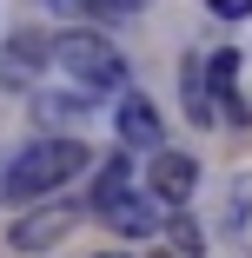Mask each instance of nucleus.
Segmentation results:
<instances>
[{
    "label": "nucleus",
    "mask_w": 252,
    "mask_h": 258,
    "mask_svg": "<svg viewBox=\"0 0 252 258\" xmlns=\"http://www.w3.org/2000/svg\"><path fill=\"white\" fill-rule=\"evenodd\" d=\"M199 185V166L186 159V152H153V166H146V192H153L160 205H186Z\"/></svg>",
    "instance_id": "obj_5"
},
{
    "label": "nucleus",
    "mask_w": 252,
    "mask_h": 258,
    "mask_svg": "<svg viewBox=\"0 0 252 258\" xmlns=\"http://www.w3.org/2000/svg\"><path fill=\"white\" fill-rule=\"evenodd\" d=\"M107 225H113L120 238H153L166 219H160V199H153V192H126V199L107 205Z\"/></svg>",
    "instance_id": "obj_7"
},
{
    "label": "nucleus",
    "mask_w": 252,
    "mask_h": 258,
    "mask_svg": "<svg viewBox=\"0 0 252 258\" xmlns=\"http://www.w3.org/2000/svg\"><path fill=\"white\" fill-rule=\"evenodd\" d=\"M46 60H54V40L33 33V27H20L7 46H0V86H33Z\"/></svg>",
    "instance_id": "obj_3"
},
{
    "label": "nucleus",
    "mask_w": 252,
    "mask_h": 258,
    "mask_svg": "<svg viewBox=\"0 0 252 258\" xmlns=\"http://www.w3.org/2000/svg\"><path fill=\"white\" fill-rule=\"evenodd\" d=\"M166 232H173V245H179L186 258H199V251H206V232H199L186 212H173V219H166Z\"/></svg>",
    "instance_id": "obj_11"
},
{
    "label": "nucleus",
    "mask_w": 252,
    "mask_h": 258,
    "mask_svg": "<svg viewBox=\"0 0 252 258\" xmlns=\"http://www.w3.org/2000/svg\"><path fill=\"white\" fill-rule=\"evenodd\" d=\"M219 20H252V0H206Z\"/></svg>",
    "instance_id": "obj_13"
},
{
    "label": "nucleus",
    "mask_w": 252,
    "mask_h": 258,
    "mask_svg": "<svg viewBox=\"0 0 252 258\" xmlns=\"http://www.w3.org/2000/svg\"><path fill=\"white\" fill-rule=\"evenodd\" d=\"M33 113H40L46 126H80V119L93 113V93H40Z\"/></svg>",
    "instance_id": "obj_9"
},
{
    "label": "nucleus",
    "mask_w": 252,
    "mask_h": 258,
    "mask_svg": "<svg viewBox=\"0 0 252 258\" xmlns=\"http://www.w3.org/2000/svg\"><path fill=\"white\" fill-rule=\"evenodd\" d=\"M126 192H133V159H126V152H113V159L99 166V179H93V205L107 212V205L126 199Z\"/></svg>",
    "instance_id": "obj_10"
},
{
    "label": "nucleus",
    "mask_w": 252,
    "mask_h": 258,
    "mask_svg": "<svg viewBox=\"0 0 252 258\" xmlns=\"http://www.w3.org/2000/svg\"><path fill=\"white\" fill-rule=\"evenodd\" d=\"M86 166H93V152H86L73 133L40 139V146L14 152L7 179H0V199H7V205H33V199H46V192H60V185H67L73 172H86Z\"/></svg>",
    "instance_id": "obj_1"
},
{
    "label": "nucleus",
    "mask_w": 252,
    "mask_h": 258,
    "mask_svg": "<svg viewBox=\"0 0 252 258\" xmlns=\"http://www.w3.org/2000/svg\"><path fill=\"white\" fill-rule=\"evenodd\" d=\"M120 146H146V152H166L160 139H166V126H160V106H153V99H146V93H126L120 99Z\"/></svg>",
    "instance_id": "obj_6"
},
{
    "label": "nucleus",
    "mask_w": 252,
    "mask_h": 258,
    "mask_svg": "<svg viewBox=\"0 0 252 258\" xmlns=\"http://www.w3.org/2000/svg\"><path fill=\"white\" fill-rule=\"evenodd\" d=\"M67 232H73V205H40V212H27V219L7 225V245L14 251H54Z\"/></svg>",
    "instance_id": "obj_4"
},
{
    "label": "nucleus",
    "mask_w": 252,
    "mask_h": 258,
    "mask_svg": "<svg viewBox=\"0 0 252 258\" xmlns=\"http://www.w3.org/2000/svg\"><path fill=\"white\" fill-rule=\"evenodd\" d=\"M99 258H126V251H99Z\"/></svg>",
    "instance_id": "obj_14"
},
{
    "label": "nucleus",
    "mask_w": 252,
    "mask_h": 258,
    "mask_svg": "<svg viewBox=\"0 0 252 258\" xmlns=\"http://www.w3.org/2000/svg\"><path fill=\"white\" fill-rule=\"evenodd\" d=\"M54 67H60L80 93H120V86H126L120 46H113L107 33H93V27H67V33H54Z\"/></svg>",
    "instance_id": "obj_2"
},
{
    "label": "nucleus",
    "mask_w": 252,
    "mask_h": 258,
    "mask_svg": "<svg viewBox=\"0 0 252 258\" xmlns=\"http://www.w3.org/2000/svg\"><path fill=\"white\" fill-rule=\"evenodd\" d=\"M186 113H192V126H226L219 99H213V80H206V60H186Z\"/></svg>",
    "instance_id": "obj_8"
},
{
    "label": "nucleus",
    "mask_w": 252,
    "mask_h": 258,
    "mask_svg": "<svg viewBox=\"0 0 252 258\" xmlns=\"http://www.w3.org/2000/svg\"><path fill=\"white\" fill-rule=\"evenodd\" d=\"M73 7L99 14V20H126V14H133V0H73Z\"/></svg>",
    "instance_id": "obj_12"
}]
</instances>
